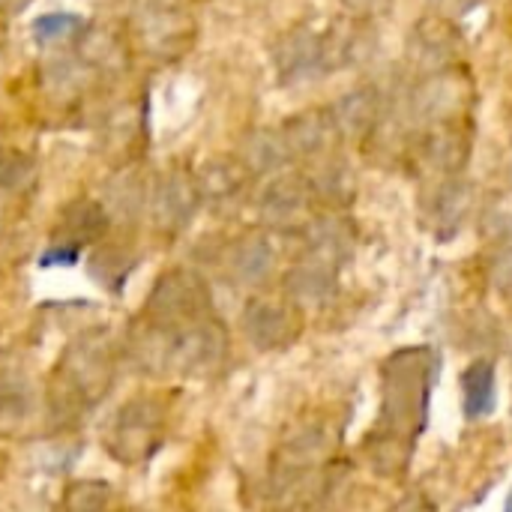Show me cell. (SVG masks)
<instances>
[{
    "label": "cell",
    "mask_w": 512,
    "mask_h": 512,
    "mask_svg": "<svg viewBox=\"0 0 512 512\" xmlns=\"http://www.w3.org/2000/svg\"><path fill=\"white\" fill-rule=\"evenodd\" d=\"M489 282L498 294L512 297V243L501 246L489 261Z\"/></svg>",
    "instance_id": "22"
},
{
    "label": "cell",
    "mask_w": 512,
    "mask_h": 512,
    "mask_svg": "<svg viewBox=\"0 0 512 512\" xmlns=\"http://www.w3.org/2000/svg\"><path fill=\"white\" fill-rule=\"evenodd\" d=\"M345 3H351V6H354V9H360V12H369V9L384 6L387 0H345Z\"/></svg>",
    "instance_id": "25"
},
{
    "label": "cell",
    "mask_w": 512,
    "mask_h": 512,
    "mask_svg": "<svg viewBox=\"0 0 512 512\" xmlns=\"http://www.w3.org/2000/svg\"><path fill=\"white\" fill-rule=\"evenodd\" d=\"M66 512H120L117 492L105 480H75L63 495Z\"/></svg>",
    "instance_id": "17"
},
{
    "label": "cell",
    "mask_w": 512,
    "mask_h": 512,
    "mask_svg": "<svg viewBox=\"0 0 512 512\" xmlns=\"http://www.w3.org/2000/svg\"><path fill=\"white\" fill-rule=\"evenodd\" d=\"M273 264H276V252L273 246L264 240V237H249L237 246V255H234V273L249 282V285H258L264 282L270 273H273Z\"/></svg>",
    "instance_id": "19"
},
{
    "label": "cell",
    "mask_w": 512,
    "mask_h": 512,
    "mask_svg": "<svg viewBox=\"0 0 512 512\" xmlns=\"http://www.w3.org/2000/svg\"><path fill=\"white\" fill-rule=\"evenodd\" d=\"M243 333L258 351H282L300 339L303 315L294 303L258 297L243 309Z\"/></svg>",
    "instance_id": "7"
},
{
    "label": "cell",
    "mask_w": 512,
    "mask_h": 512,
    "mask_svg": "<svg viewBox=\"0 0 512 512\" xmlns=\"http://www.w3.org/2000/svg\"><path fill=\"white\" fill-rule=\"evenodd\" d=\"M207 315H213L210 288L192 270H171V273H165L153 285L150 300H147V306L141 312L144 321L165 324V327L192 324V321H201Z\"/></svg>",
    "instance_id": "6"
},
{
    "label": "cell",
    "mask_w": 512,
    "mask_h": 512,
    "mask_svg": "<svg viewBox=\"0 0 512 512\" xmlns=\"http://www.w3.org/2000/svg\"><path fill=\"white\" fill-rule=\"evenodd\" d=\"M504 512H512V495H510V501H507V510Z\"/></svg>",
    "instance_id": "26"
},
{
    "label": "cell",
    "mask_w": 512,
    "mask_h": 512,
    "mask_svg": "<svg viewBox=\"0 0 512 512\" xmlns=\"http://www.w3.org/2000/svg\"><path fill=\"white\" fill-rule=\"evenodd\" d=\"M69 21H72V18H45V21L39 24V33H54V30H60V27H72Z\"/></svg>",
    "instance_id": "24"
},
{
    "label": "cell",
    "mask_w": 512,
    "mask_h": 512,
    "mask_svg": "<svg viewBox=\"0 0 512 512\" xmlns=\"http://www.w3.org/2000/svg\"><path fill=\"white\" fill-rule=\"evenodd\" d=\"M306 207H309V189L297 180H285V183L273 186L264 198V213L276 225L297 222L306 213Z\"/></svg>",
    "instance_id": "18"
},
{
    "label": "cell",
    "mask_w": 512,
    "mask_h": 512,
    "mask_svg": "<svg viewBox=\"0 0 512 512\" xmlns=\"http://www.w3.org/2000/svg\"><path fill=\"white\" fill-rule=\"evenodd\" d=\"M33 417V390L21 375H6L0 381V432H15Z\"/></svg>",
    "instance_id": "16"
},
{
    "label": "cell",
    "mask_w": 512,
    "mask_h": 512,
    "mask_svg": "<svg viewBox=\"0 0 512 512\" xmlns=\"http://www.w3.org/2000/svg\"><path fill=\"white\" fill-rule=\"evenodd\" d=\"M462 408L468 420H480L495 411V366L474 360L462 372Z\"/></svg>",
    "instance_id": "15"
},
{
    "label": "cell",
    "mask_w": 512,
    "mask_h": 512,
    "mask_svg": "<svg viewBox=\"0 0 512 512\" xmlns=\"http://www.w3.org/2000/svg\"><path fill=\"white\" fill-rule=\"evenodd\" d=\"M129 360L150 375H204L225 363L228 330L219 315L192 324H153L138 318L126 339Z\"/></svg>",
    "instance_id": "2"
},
{
    "label": "cell",
    "mask_w": 512,
    "mask_h": 512,
    "mask_svg": "<svg viewBox=\"0 0 512 512\" xmlns=\"http://www.w3.org/2000/svg\"><path fill=\"white\" fill-rule=\"evenodd\" d=\"M354 252V228L348 219L324 216L309 225V258L339 270Z\"/></svg>",
    "instance_id": "13"
},
{
    "label": "cell",
    "mask_w": 512,
    "mask_h": 512,
    "mask_svg": "<svg viewBox=\"0 0 512 512\" xmlns=\"http://www.w3.org/2000/svg\"><path fill=\"white\" fill-rule=\"evenodd\" d=\"M471 198H474L471 183H465L462 177H444V183L435 186V192L426 198L429 225L441 237H450L465 222V216L471 210Z\"/></svg>",
    "instance_id": "11"
},
{
    "label": "cell",
    "mask_w": 512,
    "mask_h": 512,
    "mask_svg": "<svg viewBox=\"0 0 512 512\" xmlns=\"http://www.w3.org/2000/svg\"><path fill=\"white\" fill-rule=\"evenodd\" d=\"M129 270H132V264L114 258V255H99V258H93V279H99V282H102L105 288H111V291H120V288H123V279L129 276Z\"/></svg>",
    "instance_id": "21"
},
{
    "label": "cell",
    "mask_w": 512,
    "mask_h": 512,
    "mask_svg": "<svg viewBox=\"0 0 512 512\" xmlns=\"http://www.w3.org/2000/svg\"><path fill=\"white\" fill-rule=\"evenodd\" d=\"M438 354L426 345L402 348L384 363V402L366 441L369 465L381 477H402L411 468L414 447L429 423Z\"/></svg>",
    "instance_id": "1"
},
{
    "label": "cell",
    "mask_w": 512,
    "mask_h": 512,
    "mask_svg": "<svg viewBox=\"0 0 512 512\" xmlns=\"http://www.w3.org/2000/svg\"><path fill=\"white\" fill-rule=\"evenodd\" d=\"M330 132H333V120L306 114V117H300V120H297V129H294V144H297L303 153H315V150H321V147L327 144Z\"/></svg>",
    "instance_id": "20"
},
{
    "label": "cell",
    "mask_w": 512,
    "mask_h": 512,
    "mask_svg": "<svg viewBox=\"0 0 512 512\" xmlns=\"http://www.w3.org/2000/svg\"><path fill=\"white\" fill-rule=\"evenodd\" d=\"M162 438H165L162 402L150 396H135L114 411L105 429V450L111 453L114 462L126 468H138L159 453Z\"/></svg>",
    "instance_id": "4"
},
{
    "label": "cell",
    "mask_w": 512,
    "mask_h": 512,
    "mask_svg": "<svg viewBox=\"0 0 512 512\" xmlns=\"http://www.w3.org/2000/svg\"><path fill=\"white\" fill-rule=\"evenodd\" d=\"M417 156L423 159V165L429 171L456 177L471 156V138L456 123H438L423 132V138L417 144Z\"/></svg>",
    "instance_id": "9"
},
{
    "label": "cell",
    "mask_w": 512,
    "mask_h": 512,
    "mask_svg": "<svg viewBox=\"0 0 512 512\" xmlns=\"http://www.w3.org/2000/svg\"><path fill=\"white\" fill-rule=\"evenodd\" d=\"M468 99H471L468 75L459 69H441V72H429L417 84V90L411 96V111L426 126L453 123L456 114L468 105Z\"/></svg>",
    "instance_id": "8"
},
{
    "label": "cell",
    "mask_w": 512,
    "mask_h": 512,
    "mask_svg": "<svg viewBox=\"0 0 512 512\" xmlns=\"http://www.w3.org/2000/svg\"><path fill=\"white\" fill-rule=\"evenodd\" d=\"M336 270L327 267V264H318L312 258H306L303 264H297L288 276H285V294H288V303H294L297 309L300 306H324L336 297Z\"/></svg>",
    "instance_id": "12"
},
{
    "label": "cell",
    "mask_w": 512,
    "mask_h": 512,
    "mask_svg": "<svg viewBox=\"0 0 512 512\" xmlns=\"http://www.w3.org/2000/svg\"><path fill=\"white\" fill-rule=\"evenodd\" d=\"M390 512H435L429 507V501L426 498H420V495H411V498H405V501H399L396 507Z\"/></svg>",
    "instance_id": "23"
},
{
    "label": "cell",
    "mask_w": 512,
    "mask_h": 512,
    "mask_svg": "<svg viewBox=\"0 0 512 512\" xmlns=\"http://www.w3.org/2000/svg\"><path fill=\"white\" fill-rule=\"evenodd\" d=\"M333 453V435L324 423H306L282 441L270 468V489L279 501H294L312 483Z\"/></svg>",
    "instance_id": "5"
},
{
    "label": "cell",
    "mask_w": 512,
    "mask_h": 512,
    "mask_svg": "<svg viewBox=\"0 0 512 512\" xmlns=\"http://www.w3.org/2000/svg\"><path fill=\"white\" fill-rule=\"evenodd\" d=\"M381 117V93L375 87H357L345 93L333 108V129L351 138H360L378 126Z\"/></svg>",
    "instance_id": "14"
},
{
    "label": "cell",
    "mask_w": 512,
    "mask_h": 512,
    "mask_svg": "<svg viewBox=\"0 0 512 512\" xmlns=\"http://www.w3.org/2000/svg\"><path fill=\"white\" fill-rule=\"evenodd\" d=\"M117 378V345L108 330L81 333L60 357L51 387L48 411L54 426L66 429L81 423L114 387Z\"/></svg>",
    "instance_id": "3"
},
{
    "label": "cell",
    "mask_w": 512,
    "mask_h": 512,
    "mask_svg": "<svg viewBox=\"0 0 512 512\" xmlns=\"http://www.w3.org/2000/svg\"><path fill=\"white\" fill-rule=\"evenodd\" d=\"M459 54V33L453 30L450 21L444 18H423L408 39V57L426 69V72H441L450 69V63Z\"/></svg>",
    "instance_id": "10"
}]
</instances>
